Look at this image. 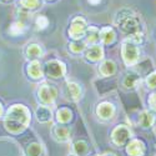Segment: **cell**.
Returning a JSON list of instances; mask_svg holds the SVG:
<instances>
[{
  "label": "cell",
  "instance_id": "cell-1",
  "mask_svg": "<svg viewBox=\"0 0 156 156\" xmlns=\"http://www.w3.org/2000/svg\"><path fill=\"white\" fill-rule=\"evenodd\" d=\"M30 115L28 109L23 105H14L8 110L5 116V127L10 133H20L29 125Z\"/></svg>",
  "mask_w": 156,
  "mask_h": 156
},
{
  "label": "cell",
  "instance_id": "cell-2",
  "mask_svg": "<svg viewBox=\"0 0 156 156\" xmlns=\"http://www.w3.org/2000/svg\"><path fill=\"white\" fill-rule=\"evenodd\" d=\"M37 94H39V100H41V102L45 104V105L53 104L58 96L56 89L53 85H48V84H43L40 87H39Z\"/></svg>",
  "mask_w": 156,
  "mask_h": 156
},
{
  "label": "cell",
  "instance_id": "cell-3",
  "mask_svg": "<svg viewBox=\"0 0 156 156\" xmlns=\"http://www.w3.org/2000/svg\"><path fill=\"white\" fill-rule=\"evenodd\" d=\"M122 58L126 65H134L139 60V49L136 44L125 43L122 45Z\"/></svg>",
  "mask_w": 156,
  "mask_h": 156
},
{
  "label": "cell",
  "instance_id": "cell-4",
  "mask_svg": "<svg viewBox=\"0 0 156 156\" xmlns=\"http://www.w3.org/2000/svg\"><path fill=\"white\" fill-rule=\"evenodd\" d=\"M85 33H86V21L80 16L75 18L71 23V27L69 30L70 36L74 39H80L85 35Z\"/></svg>",
  "mask_w": 156,
  "mask_h": 156
},
{
  "label": "cell",
  "instance_id": "cell-5",
  "mask_svg": "<svg viewBox=\"0 0 156 156\" xmlns=\"http://www.w3.org/2000/svg\"><path fill=\"white\" fill-rule=\"evenodd\" d=\"M45 71L50 77H61L65 74V65L58 60L48 61L45 65Z\"/></svg>",
  "mask_w": 156,
  "mask_h": 156
},
{
  "label": "cell",
  "instance_id": "cell-6",
  "mask_svg": "<svg viewBox=\"0 0 156 156\" xmlns=\"http://www.w3.org/2000/svg\"><path fill=\"white\" fill-rule=\"evenodd\" d=\"M131 133L126 126H118L114 131H112V141L116 145H124L125 142L130 139Z\"/></svg>",
  "mask_w": 156,
  "mask_h": 156
},
{
  "label": "cell",
  "instance_id": "cell-7",
  "mask_svg": "<svg viewBox=\"0 0 156 156\" xmlns=\"http://www.w3.org/2000/svg\"><path fill=\"white\" fill-rule=\"evenodd\" d=\"M98 115L100 116L101 119H111L112 115L115 112V109L111 104L109 102H102L98 106V110H96Z\"/></svg>",
  "mask_w": 156,
  "mask_h": 156
},
{
  "label": "cell",
  "instance_id": "cell-8",
  "mask_svg": "<svg viewBox=\"0 0 156 156\" xmlns=\"http://www.w3.org/2000/svg\"><path fill=\"white\" fill-rule=\"evenodd\" d=\"M144 144H142L141 141L139 140H133L130 144L127 145V154L130 156H142V154H144Z\"/></svg>",
  "mask_w": 156,
  "mask_h": 156
},
{
  "label": "cell",
  "instance_id": "cell-9",
  "mask_svg": "<svg viewBox=\"0 0 156 156\" xmlns=\"http://www.w3.org/2000/svg\"><path fill=\"white\" fill-rule=\"evenodd\" d=\"M55 139L58 141H68L70 139V131H69V129L68 127H65V126H56L54 127V131H53Z\"/></svg>",
  "mask_w": 156,
  "mask_h": 156
},
{
  "label": "cell",
  "instance_id": "cell-10",
  "mask_svg": "<svg viewBox=\"0 0 156 156\" xmlns=\"http://www.w3.org/2000/svg\"><path fill=\"white\" fill-rule=\"evenodd\" d=\"M36 119L40 122H48L51 119V110L46 106H39L36 109Z\"/></svg>",
  "mask_w": 156,
  "mask_h": 156
},
{
  "label": "cell",
  "instance_id": "cell-11",
  "mask_svg": "<svg viewBox=\"0 0 156 156\" xmlns=\"http://www.w3.org/2000/svg\"><path fill=\"white\" fill-rule=\"evenodd\" d=\"M102 49L101 46L99 45H93L91 48H90L87 51H86V58L89 60H91V61H98L102 58Z\"/></svg>",
  "mask_w": 156,
  "mask_h": 156
},
{
  "label": "cell",
  "instance_id": "cell-12",
  "mask_svg": "<svg viewBox=\"0 0 156 156\" xmlns=\"http://www.w3.org/2000/svg\"><path fill=\"white\" fill-rule=\"evenodd\" d=\"M66 93L71 100H77L81 96V89L75 83H68L66 85Z\"/></svg>",
  "mask_w": 156,
  "mask_h": 156
},
{
  "label": "cell",
  "instance_id": "cell-13",
  "mask_svg": "<svg viewBox=\"0 0 156 156\" xmlns=\"http://www.w3.org/2000/svg\"><path fill=\"white\" fill-rule=\"evenodd\" d=\"M28 73L31 77H34V79H39V77H41L43 75V71H41V65L39 61L34 60L29 64V66H28Z\"/></svg>",
  "mask_w": 156,
  "mask_h": 156
},
{
  "label": "cell",
  "instance_id": "cell-14",
  "mask_svg": "<svg viewBox=\"0 0 156 156\" xmlns=\"http://www.w3.org/2000/svg\"><path fill=\"white\" fill-rule=\"evenodd\" d=\"M116 70V66H115V62L111 61V60H106V61H104L101 65H100V68H99V71L101 73V75L104 76H109V75H112Z\"/></svg>",
  "mask_w": 156,
  "mask_h": 156
},
{
  "label": "cell",
  "instance_id": "cell-15",
  "mask_svg": "<svg viewBox=\"0 0 156 156\" xmlns=\"http://www.w3.org/2000/svg\"><path fill=\"white\" fill-rule=\"evenodd\" d=\"M154 120H155V116L150 111H144V112H141L140 116H139V122L142 127L151 126L154 124Z\"/></svg>",
  "mask_w": 156,
  "mask_h": 156
},
{
  "label": "cell",
  "instance_id": "cell-16",
  "mask_svg": "<svg viewBox=\"0 0 156 156\" xmlns=\"http://www.w3.org/2000/svg\"><path fill=\"white\" fill-rule=\"evenodd\" d=\"M100 40L104 43V44H111L114 40H115V33L112 29L110 28H105L100 31Z\"/></svg>",
  "mask_w": 156,
  "mask_h": 156
},
{
  "label": "cell",
  "instance_id": "cell-17",
  "mask_svg": "<svg viewBox=\"0 0 156 156\" xmlns=\"http://www.w3.org/2000/svg\"><path fill=\"white\" fill-rule=\"evenodd\" d=\"M27 55H28L29 59L35 60V59H37V58H41L43 51H41V49H40V46H39V45L31 44V45H29L28 49H27Z\"/></svg>",
  "mask_w": 156,
  "mask_h": 156
},
{
  "label": "cell",
  "instance_id": "cell-18",
  "mask_svg": "<svg viewBox=\"0 0 156 156\" xmlns=\"http://www.w3.org/2000/svg\"><path fill=\"white\" fill-rule=\"evenodd\" d=\"M24 30H25V24L21 20H19V21H15V23L11 24V27L9 29V33L12 36H18V35L23 34Z\"/></svg>",
  "mask_w": 156,
  "mask_h": 156
},
{
  "label": "cell",
  "instance_id": "cell-19",
  "mask_svg": "<svg viewBox=\"0 0 156 156\" xmlns=\"http://www.w3.org/2000/svg\"><path fill=\"white\" fill-rule=\"evenodd\" d=\"M56 119L59 122H62V124L69 122L71 120V111L68 109H60L56 112Z\"/></svg>",
  "mask_w": 156,
  "mask_h": 156
},
{
  "label": "cell",
  "instance_id": "cell-20",
  "mask_svg": "<svg viewBox=\"0 0 156 156\" xmlns=\"http://www.w3.org/2000/svg\"><path fill=\"white\" fill-rule=\"evenodd\" d=\"M100 33H99V30L98 29H95V28H90V30H89V34H87V37H86V44H90V45H93V44H95L99 39H100Z\"/></svg>",
  "mask_w": 156,
  "mask_h": 156
},
{
  "label": "cell",
  "instance_id": "cell-21",
  "mask_svg": "<svg viewBox=\"0 0 156 156\" xmlns=\"http://www.w3.org/2000/svg\"><path fill=\"white\" fill-rule=\"evenodd\" d=\"M137 81H139V75L131 73V74L126 75V77L124 79V86H126V87H134L137 84Z\"/></svg>",
  "mask_w": 156,
  "mask_h": 156
},
{
  "label": "cell",
  "instance_id": "cell-22",
  "mask_svg": "<svg viewBox=\"0 0 156 156\" xmlns=\"http://www.w3.org/2000/svg\"><path fill=\"white\" fill-rule=\"evenodd\" d=\"M74 151L77 156H83L87 151V145L85 141H76L74 144Z\"/></svg>",
  "mask_w": 156,
  "mask_h": 156
},
{
  "label": "cell",
  "instance_id": "cell-23",
  "mask_svg": "<svg viewBox=\"0 0 156 156\" xmlns=\"http://www.w3.org/2000/svg\"><path fill=\"white\" fill-rule=\"evenodd\" d=\"M41 152H43V147H41V145H39V144H31L27 149L28 156H40Z\"/></svg>",
  "mask_w": 156,
  "mask_h": 156
},
{
  "label": "cell",
  "instance_id": "cell-24",
  "mask_svg": "<svg viewBox=\"0 0 156 156\" xmlns=\"http://www.w3.org/2000/svg\"><path fill=\"white\" fill-rule=\"evenodd\" d=\"M20 4L24 9H28V10H33L36 9L39 5V0H20Z\"/></svg>",
  "mask_w": 156,
  "mask_h": 156
},
{
  "label": "cell",
  "instance_id": "cell-25",
  "mask_svg": "<svg viewBox=\"0 0 156 156\" xmlns=\"http://www.w3.org/2000/svg\"><path fill=\"white\" fill-rule=\"evenodd\" d=\"M85 45H86V43H84V41H75L70 45V49L74 53H80V51H83L85 49Z\"/></svg>",
  "mask_w": 156,
  "mask_h": 156
},
{
  "label": "cell",
  "instance_id": "cell-26",
  "mask_svg": "<svg viewBox=\"0 0 156 156\" xmlns=\"http://www.w3.org/2000/svg\"><path fill=\"white\" fill-rule=\"evenodd\" d=\"M146 84H147V86H149V87H151V89L156 87V71H154L152 74H150V75L147 76V79H146Z\"/></svg>",
  "mask_w": 156,
  "mask_h": 156
},
{
  "label": "cell",
  "instance_id": "cell-27",
  "mask_svg": "<svg viewBox=\"0 0 156 156\" xmlns=\"http://www.w3.org/2000/svg\"><path fill=\"white\" fill-rule=\"evenodd\" d=\"M36 25L39 29H45L48 27V19L45 16H39L36 19Z\"/></svg>",
  "mask_w": 156,
  "mask_h": 156
},
{
  "label": "cell",
  "instance_id": "cell-28",
  "mask_svg": "<svg viewBox=\"0 0 156 156\" xmlns=\"http://www.w3.org/2000/svg\"><path fill=\"white\" fill-rule=\"evenodd\" d=\"M149 104H150V106H151L154 110H156V94H152V95L150 96Z\"/></svg>",
  "mask_w": 156,
  "mask_h": 156
},
{
  "label": "cell",
  "instance_id": "cell-29",
  "mask_svg": "<svg viewBox=\"0 0 156 156\" xmlns=\"http://www.w3.org/2000/svg\"><path fill=\"white\" fill-rule=\"evenodd\" d=\"M100 2H101V0H89V3L93 4V5H96V4H99Z\"/></svg>",
  "mask_w": 156,
  "mask_h": 156
},
{
  "label": "cell",
  "instance_id": "cell-30",
  "mask_svg": "<svg viewBox=\"0 0 156 156\" xmlns=\"http://www.w3.org/2000/svg\"><path fill=\"white\" fill-rule=\"evenodd\" d=\"M102 156H115L114 154H110V152H106V154H104Z\"/></svg>",
  "mask_w": 156,
  "mask_h": 156
},
{
  "label": "cell",
  "instance_id": "cell-31",
  "mask_svg": "<svg viewBox=\"0 0 156 156\" xmlns=\"http://www.w3.org/2000/svg\"><path fill=\"white\" fill-rule=\"evenodd\" d=\"M2 112H3V108H2V105H0V115H2Z\"/></svg>",
  "mask_w": 156,
  "mask_h": 156
},
{
  "label": "cell",
  "instance_id": "cell-32",
  "mask_svg": "<svg viewBox=\"0 0 156 156\" xmlns=\"http://www.w3.org/2000/svg\"><path fill=\"white\" fill-rule=\"evenodd\" d=\"M69 156H77V155H74V154H71V155H69Z\"/></svg>",
  "mask_w": 156,
  "mask_h": 156
}]
</instances>
